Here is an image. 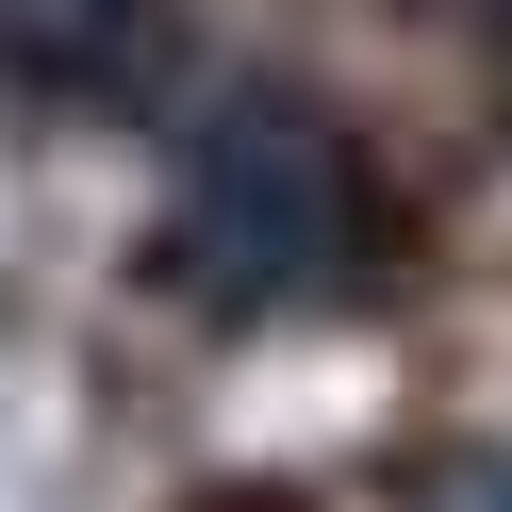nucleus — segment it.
<instances>
[{
  "label": "nucleus",
  "mask_w": 512,
  "mask_h": 512,
  "mask_svg": "<svg viewBox=\"0 0 512 512\" xmlns=\"http://www.w3.org/2000/svg\"><path fill=\"white\" fill-rule=\"evenodd\" d=\"M364 232H380L364 149L314 100H281V83H232V100L182 133V166H166V265L199 281L215 314L331 298V281L364 265Z\"/></svg>",
  "instance_id": "1"
},
{
  "label": "nucleus",
  "mask_w": 512,
  "mask_h": 512,
  "mask_svg": "<svg viewBox=\"0 0 512 512\" xmlns=\"http://www.w3.org/2000/svg\"><path fill=\"white\" fill-rule=\"evenodd\" d=\"M0 34L34 83H133L166 50V0H0Z\"/></svg>",
  "instance_id": "2"
},
{
  "label": "nucleus",
  "mask_w": 512,
  "mask_h": 512,
  "mask_svg": "<svg viewBox=\"0 0 512 512\" xmlns=\"http://www.w3.org/2000/svg\"><path fill=\"white\" fill-rule=\"evenodd\" d=\"M446 512H512V463H463V479H446Z\"/></svg>",
  "instance_id": "3"
}]
</instances>
